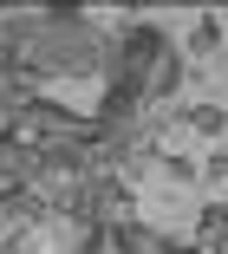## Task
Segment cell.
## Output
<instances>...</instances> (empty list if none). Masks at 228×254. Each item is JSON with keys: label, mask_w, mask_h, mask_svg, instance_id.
Wrapping results in <instances>:
<instances>
[{"label": "cell", "mask_w": 228, "mask_h": 254, "mask_svg": "<svg viewBox=\"0 0 228 254\" xmlns=\"http://www.w3.org/2000/svg\"><path fill=\"white\" fill-rule=\"evenodd\" d=\"M104 26L85 13V7H33V26H26V39H20V59L13 65H26L39 85L46 78H91L98 65H104Z\"/></svg>", "instance_id": "1"}, {"label": "cell", "mask_w": 228, "mask_h": 254, "mask_svg": "<svg viewBox=\"0 0 228 254\" xmlns=\"http://www.w3.org/2000/svg\"><path fill=\"white\" fill-rule=\"evenodd\" d=\"M169 39L156 20H124L118 33L104 39V65H98V78H104V91H144V72L169 53Z\"/></svg>", "instance_id": "2"}, {"label": "cell", "mask_w": 228, "mask_h": 254, "mask_svg": "<svg viewBox=\"0 0 228 254\" xmlns=\"http://www.w3.org/2000/svg\"><path fill=\"white\" fill-rule=\"evenodd\" d=\"M66 222H78V228H118V222H137V195H131L124 176L91 170V176L72 189V202H66Z\"/></svg>", "instance_id": "3"}, {"label": "cell", "mask_w": 228, "mask_h": 254, "mask_svg": "<svg viewBox=\"0 0 228 254\" xmlns=\"http://www.w3.org/2000/svg\"><path fill=\"white\" fill-rule=\"evenodd\" d=\"M7 130H13L26 150H52V143H66V137H78V130H85V111H72L66 98L39 91V98H33V105H26V111H20Z\"/></svg>", "instance_id": "4"}, {"label": "cell", "mask_w": 228, "mask_h": 254, "mask_svg": "<svg viewBox=\"0 0 228 254\" xmlns=\"http://www.w3.org/2000/svg\"><path fill=\"white\" fill-rule=\"evenodd\" d=\"M26 183H33V150L13 130H0V209H13L26 195Z\"/></svg>", "instance_id": "5"}, {"label": "cell", "mask_w": 228, "mask_h": 254, "mask_svg": "<svg viewBox=\"0 0 228 254\" xmlns=\"http://www.w3.org/2000/svg\"><path fill=\"white\" fill-rule=\"evenodd\" d=\"M189 248L196 254H228V209H222V202H202V209H196Z\"/></svg>", "instance_id": "6"}, {"label": "cell", "mask_w": 228, "mask_h": 254, "mask_svg": "<svg viewBox=\"0 0 228 254\" xmlns=\"http://www.w3.org/2000/svg\"><path fill=\"white\" fill-rule=\"evenodd\" d=\"M33 98H39V78H33L26 65H13V59H0V111H7V118H20Z\"/></svg>", "instance_id": "7"}, {"label": "cell", "mask_w": 228, "mask_h": 254, "mask_svg": "<svg viewBox=\"0 0 228 254\" xmlns=\"http://www.w3.org/2000/svg\"><path fill=\"white\" fill-rule=\"evenodd\" d=\"M222 39H228V33H222V13H196L176 53H183V59H215V53H222Z\"/></svg>", "instance_id": "8"}, {"label": "cell", "mask_w": 228, "mask_h": 254, "mask_svg": "<svg viewBox=\"0 0 228 254\" xmlns=\"http://www.w3.org/2000/svg\"><path fill=\"white\" fill-rule=\"evenodd\" d=\"M176 124H183L189 137H222V130H228V105H209V98H202V105H183Z\"/></svg>", "instance_id": "9"}, {"label": "cell", "mask_w": 228, "mask_h": 254, "mask_svg": "<svg viewBox=\"0 0 228 254\" xmlns=\"http://www.w3.org/2000/svg\"><path fill=\"white\" fill-rule=\"evenodd\" d=\"M156 170H163V183H176V189H189V183H202V163H196V157H163Z\"/></svg>", "instance_id": "10"}, {"label": "cell", "mask_w": 228, "mask_h": 254, "mask_svg": "<svg viewBox=\"0 0 228 254\" xmlns=\"http://www.w3.org/2000/svg\"><path fill=\"white\" fill-rule=\"evenodd\" d=\"M202 183H215V189H222V183H228V150H215V157H209V163H202Z\"/></svg>", "instance_id": "11"}]
</instances>
